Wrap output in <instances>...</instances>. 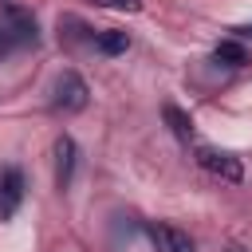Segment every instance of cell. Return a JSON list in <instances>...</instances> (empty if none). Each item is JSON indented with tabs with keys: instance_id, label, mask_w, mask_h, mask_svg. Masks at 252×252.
Wrapping results in <instances>:
<instances>
[{
	"instance_id": "1",
	"label": "cell",
	"mask_w": 252,
	"mask_h": 252,
	"mask_svg": "<svg viewBox=\"0 0 252 252\" xmlns=\"http://www.w3.org/2000/svg\"><path fill=\"white\" fill-rule=\"evenodd\" d=\"M39 39V28H35V16L20 4H4V16H0V55L8 51H20V47H35Z\"/></svg>"
},
{
	"instance_id": "2",
	"label": "cell",
	"mask_w": 252,
	"mask_h": 252,
	"mask_svg": "<svg viewBox=\"0 0 252 252\" xmlns=\"http://www.w3.org/2000/svg\"><path fill=\"white\" fill-rule=\"evenodd\" d=\"M87 102H91L87 79L79 71H59L55 83H51V106L59 114H79V110H87Z\"/></svg>"
},
{
	"instance_id": "3",
	"label": "cell",
	"mask_w": 252,
	"mask_h": 252,
	"mask_svg": "<svg viewBox=\"0 0 252 252\" xmlns=\"http://www.w3.org/2000/svg\"><path fill=\"white\" fill-rule=\"evenodd\" d=\"M197 165H201L205 173L220 177V181H240V177H244L240 158L228 154V150H217V146H197Z\"/></svg>"
},
{
	"instance_id": "4",
	"label": "cell",
	"mask_w": 252,
	"mask_h": 252,
	"mask_svg": "<svg viewBox=\"0 0 252 252\" xmlns=\"http://www.w3.org/2000/svg\"><path fill=\"white\" fill-rule=\"evenodd\" d=\"M20 201H24V173L16 165H0V220L16 217Z\"/></svg>"
},
{
	"instance_id": "5",
	"label": "cell",
	"mask_w": 252,
	"mask_h": 252,
	"mask_svg": "<svg viewBox=\"0 0 252 252\" xmlns=\"http://www.w3.org/2000/svg\"><path fill=\"white\" fill-rule=\"evenodd\" d=\"M146 236H150V244H154V252H197L193 248V240H189V232H181V228H173V224H146Z\"/></svg>"
},
{
	"instance_id": "6",
	"label": "cell",
	"mask_w": 252,
	"mask_h": 252,
	"mask_svg": "<svg viewBox=\"0 0 252 252\" xmlns=\"http://www.w3.org/2000/svg\"><path fill=\"white\" fill-rule=\"evenodd\" d=\"M75 165H79V146H75L71 134H59V138H55V185H59V189L71 185Z\"/></svg>"
},
{
	"instance_id": "7",
	"label": "cell",
	"mask_w": 252,
	"mask_h": 252,
	"mask_svg": "<svg viewBox=\"0 0 252 252\" xmlns=\"http://www.w3.org/2000/svg\"><path fill=\"white\" fill-rule=\"evenodd\" d=\"M94 47H98L102 55H122V51L130 47V35H126L122 28H106V32H94Z\"/></svg>"
},
{
	"instance_id": "8",
	"label": "cell",
	"mask_w": 252,
	"mask_h": 252,
	"mask_svg": "<svg viewBox=\"0 0 252 252\" xmlns=\"http://www.w3.org/2000/svg\"><path fill=\"white\" fill-rule=\"evenodd\" d=\"M161 114H165V122H169V130H173V138H177V142H189V138H193V118H189L181 106L165 102V110H161Z\"/></svg>"
},
{
	"instance_id": "9",
	"label": "cell",
	"mask_w": 252,
	"mask_h": 252,
	"mask_svg": "<svg viewBox=\"0 0 252 252\" xmlns=\"http://www.w3.org/2000/svg\"><path fill=\"white\" fill-rule=\"evenodd\" d=\"M213 59H217V63H224V67H244V63H248V51H244V43H240V39H224V43H217Z\"/></svg>"
},
{
	"instance_id": "10",
	"label": "cell",
	"mask_w": 252,
	"mask_h": 252,
	"mask_svg": "<svg viewBox=\"0 0 252 252\" xmlns=\"http://www.w3.org/2000/svg\"><path fill=\"white\" fill-rule=\"evenodd\" d=\"M94 4H102V8H126V12L142 8V0H94Z\"/></svg>"
},
{
	"instance_id": "11",
	"label": "cell",
	"mask_w": 252,
	"mask_h": 252,
	"mask_svg": "<svg viewBox=\"0 0 252 252\" xmlns=\"http://www.w3.org/2000/svg\"><path fill=\"white\" fill-rule=\"evenodd\" d=\"M236 35H244V39H252V24H244V28H236Z\"/></svg>"
},
{
	"instance_id": "12",
	"label": "cell",
	"mask_w": 252,
	"mask_h": 252,
	"mask_svg": "<svg viewBox=\"0 0 252 252\" xmlns=\"http://www.w3.org/2000/svg\"><path fill=\"white\" fill-rule=\"evenodd\" d=\"M224 252H244V248H236V244H232V248H224Z\"/></svg>"
},
{
	"instance_id": "13",
	"label": "cell",
	"mask_w": 252,
	"mask_h": 252,
	"mask_svg": "<svg viewBox=\"0 0 252 252\" xmlns=\"http://www.w3.org/2000/svg\"><path fill=\"white\" fill-rule=\"evenodd\" d=\"M0 4H12V0H0Z\"/></svg>"
}]
</instances>
